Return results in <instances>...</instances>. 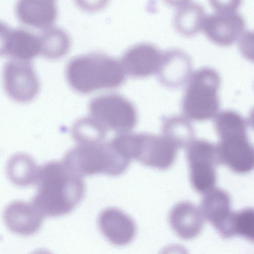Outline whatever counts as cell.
<instances>
[{"label": "cell", "mask_w": 254, "mask_h": 254, "mask_svg": "<svg viewBox=\"0 0 254 254\" xmlns=\"http://www.w3.org/2000/svg\"><path fill=\"white\" fill-rule=\"evenodd\" d=\"M164 136L177 148L187 147L194 138L193 128L186 118L175 116L166 118L162 127Z\"/></svg>", "instance_id": "cell-23"}, {"label": "cell", "mask_w": 254, "mask_h": 254, "mask_svg": "<svg viewBox=\"0 0 254 254\" xmlns=\"http://www.w3.org/2000/svg\"><path fill=\"white\" fill-rule=\"evenodd\" d=\"M204 194L200 211L203 218L216 229L231 212V198L226 191L217 188H214Z\"/></svg>", "instance_id": "cell-19"}, {"label": "cell", "mask_w": 254, "mask_h": 254, "mask_svg": "<svg viewBox=\"0 0 254 254\" xmlns=\"http://www.w3.org/2000/svg\"><path fill=\"white\" fill-rule=\"evenodd\" d=\"M216 230L224 239H229L234 236H240L253 242V209L245 208L236 212H231L226 220Z\"/></svg>", "instance_id": "cell-21"}, {"label": "cell", "mask_w": 254, "mask_h": 254, "mask_svg": "<svg viewBox=\"0 0 254 254\" xmlns=\"http://www.w3.org/2000/svg\"><path fill=\"white\" fill-rule=\"evenodd\" d=\"M216 148L218 164L225 165L239 174L248 173L253 169L254 149L247 134L221 137Z\"/></svg>", "instance_id": "cell-9"}, {"label": "cell", "mask_w": 254, "mask_h": 254, "mask_svg": "<svg viewBox=\"0 0 254 254\" xmlns=\"http://www.w3.org/2000/svg\"><path fill=\"white\" fill-rule=\"evenodd\" d=\"M98 225L106 239L117 246L130 243L136 233V226L132 218L116 207L103 209L98 216Z\"/></svg>", "instance_id": "cell-11"}, {"label": "cell", "mask_w": 254, "mask_h": 254, "mask_svg": "<svg viewBox=\"0 0 254 254\" xmlns=\"http://www.w3.org/2000/svg\"><path fill=\"white\" fill-rule=\"evenodd\" d=\"M63 161L83 177L98 174L119 176L128 168L130 160L125 157L111 141L78 144L65 154Z\"/></svg>", "instance_id": "cell-3"}, {"label": "cell", "mask_w": 254, "mask_h": 254, "mask_svg": "<svg viewBox=\"0 0 254 254\" xmlns=\"http://www.w3.org/2000/svg\"><path fill=\"white\" fill-rule=\"evenodd\" d=\"M39 167L29 154L18 153L12 155L6 165V174L13 185L25 187L36 183Z\"/></svg>", "instance_id": "cell-18"}, {"label": "cell", "mask_w": 254, "mask_h": 254, "mask_svg": "<svg viewBox=\"0 0 254 254\" xmlns=\"http://www.w3.org/2000/svg\"><path fill=\"white\" fill-rule=\"evenodd\" d=\"M16 15L23 24L44 30L51 27L57 16L53 0H19L15 7Z\"/></svg>", "instance_id": "cell-16"}, {"label": "cell", "mask_w": 254, "mask_h": 254, "mask_svg": "<svg viewBox=\"0 0 254 254\" xmlns=\"http://www.w3.org/2000/svg\"><path fill=\"white\" fill-rule=\"evenodd\" d=\"M125 157L159 170H166L174 163L178 148L163 136L147 133H119L111 141Z\"/></svg>", "instance_id": "cell-4"}, {"label": "cell", "mask_w": 254, "mask_h": 254, "mask_svg": "<svg viewBox=\"0 0 254 254\" xmlns=\"http://www.w3.org/2000/svg\"><path fill=\"white\" fill-rule=\"evenodd\" d=\"M92 118L107 130L118 133L128 132L135 126L137 112L133 104L116 93H108L93 98L89 104Z\"/></svg>", "instance_id": "cell-6"}, {"label": "cell", "mask_w": 254, "mask_h": 254, "mask_svg": "<svg viewBox=\"0 0 254 254\" xmlns=\"http://www.w3.org/2000/svg\"><path fill=\"white\" fill-rule=\"evenodd\" d=\"M245 22L236 11H215L205 17L202 28L207 37L221 45H229L242 35Z\"/></svg>", "instance_id": "cell-10"}, {"label": "cell", "mask_w": 254, "mask_h": 254, "mask_svg": "<svg viewBox=\"0 0 254 254\" xmlns=\"http://www.w3.org/2000/svg\"><path fill=\"white\" fill-rule=\"evenodd\" d=\"M205 12L202 5L190 1H179L173 18L176 30L182 34L191 36L202 28Z\"/></svg>", "instance_id": "cell-20"}, {"label": "cell", "mask_w": 254, "mask_h": 254, "mask_svg": "<svg viewBox=\"0 0 254 254\" xmlns=\"http://www.w3.org/2000/svg\"><path fill=\"white\" fill-rule=\"evenodd\" d=\"M192 68L191 59L187 53L180 49L171 48L162 54L157 76L164 85L176 88L189 79Z\"/></svg>", "instance_id": "cell-14"}, {"label": "cell", "mask_w": 254, "mask_h": 254, "mask_svg": "<svg viewBox=\"0 0 254 254\" xmlns=\"http://www.w3.org/2000/svg\"><path fill=\"white\" fill-rule=\"evenodd\" d=\"M6 24L0 21V56L6 55V48L11 31Z\"/></svg>", "instance_id": "cell-26"}, {"label": "cell", "mask_w": 254, "mask_h": 254, "mask_svg": "<svg viewBox=\"0 0 254 254\" xmlns=\"http://www.w3.org/2000/svg\"><path fill=\"white\" fill-rule=\"evenodd\" d=\"M37 191L31 203L44 216L58 217L71 212L82 200V177L63 161H49L39 167Z\"/></svg>", "instance_id": "cell-1"}, {"label": "cell", "mask_w": 254, "mask_h": 254, "mask_svg": "<svg viewBox=\"0 0 254 254\" xmlns=\"http://www.w3.org/2000/svg\"><path fill=\"white\" fill-rule=\"evenodd\" d=\"M4 89L12 100L20 103L32 101L39 90V82L31 62L11 59L2 73Z\"/></svg>", "instance_id": "cell-8"}, {"label": "cell", "mask_w": 254, "mask_h": 254, "mask_svg": "<svg viewBox=\"0 0 254 254\" xmlns=\"http://www.w3.org/2000/svg\"><path fill=\"white\" fill-rule=\"evenodd\" d=\"M40 54L39 36L24 29H12L6 48V55L20 61L31 62Z\"/></svg>", "instance_id": "cell-17"}, {"label": "cell", "mask_w": 254, "mask_h": 254, "mask_svg": "<svg viewBox=\"0 0 254 254\" xmlns=\"http://www.w3.org/2000/svg\"><path fill=\"white\" fill-rule=\"evenodd\" d=\"M187 147L191 185L196 191L205 194L216 184L215 167L219 164L216 146L206 140H196Z\"/></svg>", "instance_id": "cell-7"}, {"label": "cell", "mask_w": 254, "mask_h": 254, "mask_svg": "<svg viewBox=\"0 0 254 254\" xmlns=\"http://www.w3.org/2000/svg\"><path fill=\"white\" fill-rule=\"evenodd\" d=\"M66 76L73 90L86 94L119 86L125 79V72L116 59L104 54L92 53L71 59L66 65Z\"/></svg>", "instance_id": "cell-2"}, {"label": "cell", "mask_w": 254, "mask_h": 254, "mask_svg": "<svg viewBox=\"0 0 254 254\" xmlns=\"http://www.w3.org/2000/svg\"><path fill=\"white\" fill-rule=\"evenodd\" d=\"M162 53L148 43L135 45L123 54L121 64L125 72L135 77H144L157 72Z\"/></svg>", "instance_id": "cell-12"}, {"label": "cell", "mask_w": 254, "mask_h": 254, "mask_svg": "<svg viewBox=\"0 0 254 254\" xmlns=\"http://www.w3.org/2000/svg\"><path fill=\"white\" fill-rule=\"evenodd\" d=\"M31 254H53L50 251L46 249H39L33 252Z\"/></svg>", "instance_id": "cell-28"}, {"label": "cell", "mask_w": 254, "mask_h": 254, "mask_svg": "<svg viewBox=\"0 0 254 254\" xmlns=\"http://www.w3.org/2000/svg\"><path fill=\"white\" fill-rule=\"evenodd\" d=\"M44 216L32 203L15 200L5 207L3 219L7 228L12 233L30 236L41 227Z\"/></svg>", "instance_id": "cell-13"}, {"label": "cell", "mask_w": 254, "mask_h": 254, "mask_svg": "<svg viewBox=\"0 0 254 254\" xmlns=\"http://www.w3.org/2000/svg\"><path fill=\"white\" fill-rule=\"evenodd\" d=\"M108 130L91 117L77 120L72 126L71 134L78 144L104 141Z\"/></svg>", "instance_id": "cell-24"}, {"label": "cell", "mask_w": 254, "mask_h": 254, "mask_svg": "<svg viewBox=\"0 0 254 254\" xmlns=\"http://www.w3.org/2000/svg\"><path fill=\"white\" fill-rule=\"evenodd\" d=\"M169 224L181 238L190 240L197 236L204 224L200 210L189 201H181L173 206L169 215Z\"/></svg>", "instance_id": "cell-15"}, {"label": "cell", "mask_w": 254, "mask_h": 254, "mask_svg": "<svg viewBox=\"0 0 254 254\" xmlns=\"http://www.w3.org/2000/svg\"><path fill=\"white\" fill-rule=\"evenodd\" d=\"M220 81L219 74L212 67H202L194 71L189 78L182 101L186 117L201 121L217 115L220 107L217 92Z\"/></svg>", "instance_id": "cell-5"}, {"label": "cell", "mask_w": 254, "mask_h": 254, "mask_svg": "<svg viewBox=\"0 0 254 254\" xmlns=\"http://www.w3.org/2000/svg\"><path fill=\"white\" fill-rule=\"evenodd\" d=\"M39 38L40 54L48 59L60 58L68 51L69 38L68 34L61 28L51 26L45 29Z\"/></svg>", "instance_id": "cell-22"}, {"label": "cell", "mask_w": 254, "mask_h": 254, "mask_svg": "<svg viewBox=\"0 0 254 254\" xmlns=\"http://www.w3.org/2000/svg\"><path fill=\"white\" fill-rule=\"evenodd\" d=\"M241 2L240 0L210 1L216 11L220 12L236 11Z\"/></svg>", "instance_id": "cell-25"}, {"label": "cell", "mask_w": 254, "mask_h": 254, "mask_svg": "<svg viewBox=\"0 0 254 254\" xmlns=\"http://www.w3.org/2000/svg\"><path fill=\"white\" fill-rule=\"evenodd\" d=\"M159 254H189L188 250L183 246L172 244L164 248Z\"/></svg>", "instance_id": "cell-27"}]
</instances>
